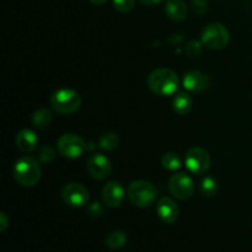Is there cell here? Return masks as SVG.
<instances>
[{
  "instance_id": "4",
  "label": "cell",
  "mask_w": 252,
  "mask_h": 252,
  "mask_svg": "<svg viewBox=\"0 0 252 252\" xmlns=\"http://www.w3.org/2000/svg\"><path fill=\"white\" fill-rule=\"evenodd\" d=\"M81 105V97L71 89H59L51 96V106L59 115H71Z\"/></svg>"
},
{
  "instance_id": "18",
  "label": "cell",
  "mask_w": 252,
  "mask_h": 252,
  "mask_svg": "<svg viewBox=\"0 0 252 252\" xmlns=\"http://www.w3.org/2000/svg\"><path fill=\"white\" fill-rule=\"evenodd\" d=\"M105 243L106 246L108 249H111V250H118V249H122L126 245V243H127V235L123 231H112V233L107 235Z\"/></svg>"
},
{
  "instance_id": "27",
  "label": "cell",
  "mask_w": 252,
  "mask_h": 252,
  "mask_svg": "<svg viewBox=\"0 0 252 252\" xmlns=\"http://www.w3.org/2000/svg\"><path fill=\"white\" fill-rule=\"evenodd\" d=\"M9 226V218L5 213H0V231L4 233Z\"/></svg>"
},
{
  "instance_id": "17",
  "label": "cell",
  "mask_w": 252,
  "mask_h": 252,
  "mask_svg": "<svg viewBox=\"0 0 252 252\" xmlns=\"http://www.w3.org/2000/svg\"><path fill=\"white\" fill-rule=\"evenodd\" d=\"M31 122L37 128H46L52 122V112L47 108H39L32 115Z\"/></svg>"
},
{
  "instance_id": "25",
  "label": "cell",
  "mask_w": 252,
  "mask_h": 252,
  "mask_svg": "<svg viewBox=\"0 0 252 252\" xmlns=\"http://www.w3.org/2000/svg\"><path fill=\"white\" fill-rule=\"evenodd\" d=\"M192 7L196 14L202 15L207 10V2L206 0H193L192 1Z\"/></svg>"
},
{
  "instance_id": "9",
  "label": "cell",
  "mask_w": 252,
  "mask_h": 252,
  "mask_svg": "<svg viewBox=\"0 0 252 252\" xmlns=\"http://www.w3.org/2000/svg\"><path fill=\"white\" fill-rule=\"evenodd\" d=\"M89 189L84 185L71 182L62 189V199L70 207H84L89 202Z\"/></svg>"
},
{
  "instance_id": "22",
  "label": "cell",
  "mask_w": 252,
  "mask_h": 252,
  "mask_svg": "<svg viewBox=\"0 0 252 252\" xmlns=\"http://www.w3.org/2000/svg\"><path fill=\"white\" fill-rule=\"evenodd\" d=\"M135 0H113V6L120 12H130L134 9Z\"/></svg>"
},
{
  "instance_id": "10",
  "label": "cell",
  "mask_w": 252,
  "mask_h": 252,
  "mask_svg": "<svg viewBox=\"0 0 252 252\" xmlns=\"http://www.w3.org/2000/svg\"><path fill=\"white\" fill-rule=\"evenodd\" d=\"M88 170L96 180H103L111 174V161L106 155L94 154L88 160Z\"/></svg>"
},
{
  "instance_id": "23",
  "label": "cell",
  "mask_w": 252,
  "mask_h": 252,
  "mask_svg": "<svg viewBox=\"0 0 252 252\" xmlns=\"http://www.w3.org/2000/svg\"><path fill=\"white\" fill-rule=\"evenodd\" d=\"M54 158H56V152L52 147L49 145H43V147L39 149V160L42 162H51L53 161Z\"/></svg>"
},
{
  "instance_id": "1",
  "label": "cell",
  "mask_w": 252,
  "mask_h": 252,
  "mask_svg": "<svg viewBox=\"0 0 252 252\" xmlns=\"http://www.w3.org/2000/svg\"><path fill=\"white\" fill-rule=\"evenodd\" d=\"M148 86L159 96L172 95L179 89V78L169 68H158L148 76Z\"/></svg>"
},
{
  "instance_id": "29",
  "label": "cell",
  "mask_w": 252,
  "mask_h": 252,
  "mask_svg": "<svg viewBox=\"0 0 252 252\" xmlns=\"http://www.w3.org/2000/svg\"><path fill=\"white\" fill-rule=\"evenodd\" d=\"M89 1L93 2V4H95V5H101V4H105L107 0H89Z\"/></svg>"
},
{
  "instance_id": "5",
  "label": "cell",
  "mask_w": 252,
  "mask_h": 252,
  "mask_svg": "<svg viewBox=\"0 0 252 252\" xmlns=\"http://www.w3.org/2000/svg\"><path fill=\"white\" fill-rule=\"evenodd\" d=\"M229 31L224 25L213 22L207 25L201 34V42L203 46L211 49H221L229 43Z\"/></svg>"
},
{
  "instance_id": "8",
  "label": "cell",
  "mask_w": 252,
  "mask_h": 252,
  "mask_svg": "<svg viewBox=\"0 0 252 252\" xmlns=\"http://www.w3.org/2000/svg\"><path fill=\"white\" fill-rule=\"evenodd\" d=\"M185 164L192 174L202 175L211 167V157L202 148H192L186 153Z\"/></svg>"
},
{
  "instance_id": "26",
  "label": "cell",
  "mask_w": 252,
  "mask_h": 252,
  "mask_svg": "<svg viewBox=\"0 0 252 252\" xmlns=\"http://www.w3.org/2000/svg\"><path fill=\"white\" fill-rule=\"evenodd\" d=\"M89 213L93 217H100L103 213V209L100 203H91L89 206Z\"/></svg>"
},
{
  "instance_id": "13",
  "label": "cell",
  "mask_w": 252,
  "mask_h": 252,
  "mask_svg": "<svg viewBox=\"0 0 252 252\" xmlns=\"http://www.w3.org/2000/svg\"><path fill=\"white\" fill-rule=\"evenodd\" d=\"M185 89L192 93H201L204 91L209 85L208 75L199 70H192L185 74L182 80Z\"/></svg>"
},
{
  "instance_id": "28",
  "label": "cell",
  "mask_w": 252,
  "mask_h": 252,
  "mask_svg": "<svg viewBox=\"0 0 252 252\" xmlns=\"http://www.w3.org/2000/svg\"><path fill=\"white\" fill-rule=\"evenodd\" d=\"M143 5H147V6H153V5H157L159 2H161L162 0H139Z\"/></svg>"
},
{
  "instance_id": "3",
  "label": "cell",
  "mask_w": 252,
  "mask_h": 252,
  "mask_svg": "<svg viewBox=\"0 0 252 252\" xmlns=\"http://www.w3.org/2000/svg\"><path fill=\"white\" fill-rule=\"evenodd\" d=\"M127 193L133 206L145 208V207L152 206L155 202L158 197V189L150 182L144 181V180H137L128 186Z\"/></svg>"
},
{
  "instance_id": "12",
  "label": "cell",
  "mask_w": 252,
  "mask_h": 252,
  "mask_svg": "<svg viewBox=\"0 0 252 252\" xmlns=\"http://www.w3.org/2000/svg\"><path fill=\"white\" fill-rule=\"evenodd\" d=\"M157 212L159 218L166 224H172L179 218V207L170 197H161L158 201Z\"/></svg>"
},
{
  "instance_id": "20",
  "label": "cell",
  "mask_w": 252,
  "mask_h": 252,
  "mask_svg": "<svg viewBox=\"0 0 252 252\" xmlns=\"http://www.w3.org/2000/svg\"><path fill=\"white\" fill-rule=\"evenodd\" d=\"M161 165L164 166V169L175 171V170H179L181 167V159L175 153H166V154L162 155Z\"/></svg>"
},
{
  "instance_id": "11",
  "label": "cell",
  "mask_w": 252,
  "mask_h": 252,
  "mask_svg": "<svg viewBox=\"0 0 252 252\" xmlns=\"http://www.w3.org/2000/svg\"><path fill=\"white\" fill-rule=\"evenodd\" d=\"M123 198H125V189L120 182L111 181L105 185L102 189V199L105 204L111 208H116L122 204Z\"/></svg>"
},
{
  "instance_id": "6",
  "label": "cell",
  "mask_w": 252,
  "mask_h": 252,
  "mask_svg": "<svg viewBox=\"0 0 252 252\" xmlns=\"http://www.w3.org/2000/svg\"><path fill=\"white\" fill-rule=\"evenodd\" d=\"M86 145L88 144L83 138L73 134V133L63 134L57 142V148H58L59 153L68 159H76V158L81 157L86 150Z\"/></svg>"
},
{
  "instance_id": "21",
  "label": "cell",
  "mask_w": 252,
  "mask_h": 252,
  "mask_svg": "<svg viewBox=\"0 0 252 252\" xmlns=\"http://www.w3.org/2000/svg\"><path fill=\"white\" fill-rule=\"evenodd\" d=\"M201 192L204 196L213 197L218 192V184L212 177H204L201 182Z\"/></svg>"
},
{
  "instance_id": "24",
  "label": "cell",
  "mask_w": 252,
  "mask_h": 252,
  "mask_svg": "<svg viewBox=\"0 0 252 252\" xmlns=\"http://www.w3.org/2000/svg\"><path fill=\"white\" fill-rule=\"evenodd\" d=\"M202 44H203V43H199V42H196V41H191L189 44H187L186 52L191 57L198 56V54L201 53Z\"/></svg>"
},
{
  "instance_id": "15",
  "label": "cell",
  "mask_w": 252,
  "mask_h": 252,
  "mask_svg": "<svg viewBox=\"0 0 252 252\" xmlns=\"http://www.w3.org/2000/svg\"><path fill=\"white\" fill-rule=\"evenodd\" d=\"M166 15L174 21H184L187 17V6L184 0H166L165 4Z\"/></svg>"
},
{
  "instance_id": "19",
  "label": "cell",
  "mask_w": 252,
  "mask_h": 252,
  "mask_svg": "<svg viewBox=\"0 0 252 252\" xmlns=\"http://www.w3.org/2000/svg\"><path fill=\"white\" fill-rule=\"evenodd\" d=\"M120 144V138L115 133H105L98 140V148L103 150H113Z\"/></svg>"
},
{
  "instance_id": "2",
  "label": "cell",
  "mask_w": 252,
  "mask_h": 252,
  "mask_svg": "<svg viewBox=\"0 0 252 252\" xmlns=\"http://www.w3.org/2000/svg\"><path fill=\"white\" fill-rule=\"evenodd\" d=\"M14 177L24 187H33L41 180V166L32 157H22L15 162Z\"/></svg>"
},
{
  "instance_id": "14",
  "label": "cell",
  "mask_w": 252,
  "mask_h": 252,
  "mask_svg": "<svg viewBox=\"0 0 252 252\" xmlns=\"http://www.w3.org/2000/svg\"><path fill=\"white\" fill-rule=\"evenodd\" d=\"M16 145L22 153L30 154L33 150H36L37 145H38V138L33 130L22 129L20 130L16 137Z\"/></svg>"
},
{
  "instance_id": "7",
  "label": "cell",
  "mask_w": 252,
  "mask_h": 252,
  "mask_svg": "<svg viewBox=\"0 0 252 252\" xmlns=\"http://www.w3.org/2000/svg\"><path fill=\"white\" fill-rule=\"evenodd\" d=\"M169 191L175 198L181 199H189V197L193 194V181L191 177L185 172H179L170 177L169 180Z\"/></svg>"
},
{
  "instance_id": "16",
  "label": "cell",
  "mask_w": 252,
  "mask_h": 252,
  "mask_svg": "<svg viewBox=\"0 0 252 252\" xmlns=\"http://www.w3.org/2000/svg\"><path fill=\"white\" fill-rule=\"evenodd\" d=\"M192 106H193L192 97L186 93L176 94L174 100H172V107H174V111L181 116H185L187 115V113L191 112Z\"/></svg>"
}]
</instances>
